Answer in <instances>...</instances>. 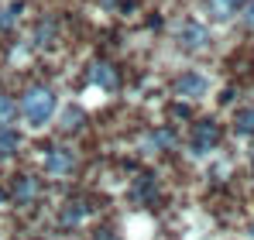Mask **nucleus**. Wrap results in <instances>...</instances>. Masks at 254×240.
<instances>
[{"instance_id":"f257e3e1","label":"nucleus","mask_w":254,"mask_h":240,"mask_svg":"<svg viewBox=\"0 0 254 240\" xmlns=\"http://www.w3.org/2000/svg\"><path fill=\"white\" fill-rule=\"evenodd\" d=\"M55 107H59V100H55V93H52L48 86H31V89L21 96V117H24V123H28L31 130L45 127L48 120L55 117Z\"/></svg>"},{"instance_id":"f03ea898","label":"nucleus","mask_w":254,"mask_h":240,"mask_svg":"<svg viewBox=\"0 0 254 240\" xmlns=\"http://www.w3.org/2000/svg\"><path fill=\"white\" fill-rule=\"evenodd\" d=\"M175 96H182V100H199V96H206L210 93V79L203 76V72H196V69H189V72H182L179 79H175Z\"/></svg>"},{"instance_id":"7ed1b4c3","label":"nucleus","mask_w":254,"mask_h":240,"mask_svg":"<svg viewBox=\"0 0 254 240\" xmlns=\"http://www.w3.org/2000/svg\"><path fill=\"white\" fill-rule=\"evenodd\" d=\"M220 141V127L213 120H199L192 127V155H210Z\"/></svg>"},{"instance_id":"20e7f679","label":"nucleus","mask_w":254,"mask_h":240,"mask_svg":"<svg viewBox=\"0 0 254 240\" xmlns=\"http://www.w3.org/2000/svg\"><path fill=\"white\" fill-rule=\"evenodd\" d=\"M72 168H76V155H72L69 148H52V151H48V158H45V172H48L52 179H65Z\"/></svg>"},{"instance_id":"39448f33","label":"nucleus","mask_w":254,"mask_h":240,"mask_svg":"<svg viewBox=\"0 0 254 240\" xmlns=\"http://www.w3.org/2000/svg\"><path fill=\"white\" fill-rule=\"evenodd\" d=\"M179 41H182L186 52H199V48L210 45V31H206L203 24H196V21H186V24L179 28Z\"/></svg>"},{"instance_id":"423d86ee","label":"nucleus","mask_w":254,"mask_h":240,"mask_svg":"<svg viewBox=\"0 0 254 240\" xmlns=\"http://www.w3.org/2000/svg\"><path fill=\"white\" fill-rule=\"evenodd\" d=\"M89 82L100 86V89H110V93H114V89H117V72H114L107 62H96V65L89 69Z\"/></svg>"},{"instance_id":"0eeeda50","label":"nucleus","mask_w":254,"mask_h":240,"mask_svg":"<svg viewBox=\"0 0 254 240\" xmlns=\"http://www.w3.org/2000/svg\"><path fill=\"white\" fill-rule=\"evenodd\" d=\"M35 196H38V182H35L31 175H17V179H14V199L24 206V202H31Z\"/></svg>"},{"instance_id":"6e6552de","label":"nucleus","mask_w":254,"mask_h":240,"mask_svg":"<svg viewBox=\"0 0 254 240\" xmlns=\"http://www.w3.org/2000/svg\"><path fill=\"white\" fill-rule=\"evenodd\" d=\"M21 148V134L14 127H0V158H10Z\"/></svg>"},{"instance_id":"1a4fd4ad","label":"nucleus","mask_w":254,"mask_h":240,"mask_svg":"<svg viewBox=\"0 0 254 240\" xmlns=\"http://www.w3.org/2000/svg\"><path fill=\"white\" fill-rule=\"evenodd\" d=\"M244 3H248V0H210L213 14H216L220 21H223V17H230V14H234L237 7H244Z\"/></svg>"},{"instance_id":"9d476101","label":"nucleus","mask_w":254,"mask_h":240,"mask_svg":"<svg viewBox=\"0 0 254 240\" xmlns=\"http://www.w3.org/2000/svg\"><path fill=\"white\" fill-rule=\"evenodd\" d=\"M175 144V134L172 130H155L151 137H148V148L151 151H162V148H172Z\"/></svg>"},{"instance_id":"9b49d317","label":"nucleus","mask_w":254,"mask_h":240,"mask_svg":"<svg viewBox=\"0 0 254 240\" xmlns=\"http://www.w3.org/2000/svg\"><path fill=\"white\" fill-rule=\"evenodd\" d=\"M86 120V114L79 107H69L65 114H62V130H79V123Z\"/></svg>"},{"instance_id":"f8f14e48","label":"nucleus","mask_w":254,"mask_h":240,"mask_svg":"<svg viewBox=\"0 0 254 240\" xmlns=\"http://www.w3.org/2000/svg\"><path fill=\"white\" fill-rule=\"evenodd\" d=\"M234 123H237V134H254V107H244Z\"/></svg>"},{"instance_id":"ddd939ff","label":"nucleus","mask_w":254,"mask_h":240,"mask_svg":"<svg viewBox=\"0 0 254 240\" xmlns=\"http://www.w3.org/2000/svg\"><path fill=\"white\" fill-rule=\"evenodd\" d=\"M86 216H89V209H86L83 202H69V209L62 213V223H79Z\"/></svg>"},{"instance_id":"4468645a","label":"nucleus","mask_w":254,"mask_h":240,"mask_svg":"<svg viewBox=\"0 0 254 240\" xmlns=\"http://www.w3.org/2000/svg\"><path fill=\"white\" fill-rule=\"evenodd\" d=\"M24 10V3L17 0V3H10L7 10H0V28H14V21H17V14Z\"/></svg>"},{"instance_id":"2eb2a0df","label":"nucleus","mask_w":254,"mask_h":240,"mask_svg":"<svg viewBox=\"0 0 254 240\" xmlns=\"http://www.w3.org/2000/svg\"><path fill=\"white\" fill-rule=\"evenodd\" d=\"M10 117H14V103H10V96L0 93V123H7Z\"/></svg>"},{"instance_id":"dca6fc26","label":"nucleus","mask_w":254,"mask_h":240,"mask_svg":"<svg viewBox=\"0 0 254 240\" xmlns=\"http://www.w3.org/2000/svg\"><path fill=\"white\" fill-rule=\"evenodd\" d=\"M244 24H248V28H254V0H248V3H244Z\"/></svg>"}]
</instances>
